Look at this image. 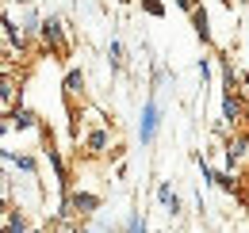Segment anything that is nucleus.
I'll return each mask as SVG.
<instances>
[{"label":"nucleus","instance_id":"nucleus-1","mask_svg":"<svg viewBox=\"0 0 249 233\" xmlns=\"http://www.w3.org/2000/svg\"><path fill=\"white\" fill-rule=\"evenodd\" d=\"M73 142H77V149L85 157H107L115 149L111 146V122H107V115L100 107H92V103H81V126H77Z\"/></svg>","mask_w":249,"mask_h":233},{"label":"nucleus","instance_id":"nucleus-2","mask_svg":"<svg viewBox=\"0 0 249 233\" xmlns=\"http://www.w3.org/2000/svg\"><path fill=\"white\" fill-rule=\"evenodd\" d=\"M246 118H249L246 100L238 92H222V100H218V130L222 134H242Z\"/></svg>","mask_w":249,"mask_h":233},{"label":"nucleus","instance_id":"nucleus-3","mask_svg":"<svg viewBox=\"0 0 249 233\" xmlns=\"http://www.w3.org/2000/svg\"><path fill=\"white\" fill-rule=\"evenodd\" d=\"M38 38H42V50L46 54H54V58H65L69 54V34H65V23L62 16H42V31H38Z\"/></svg>","mask_w":249,"mask_h":233},{"label":"nucleus","instance_id":"nucleus-4","mask_svg":"<svg viewBox=\"0 0 249 233\" xmlns=\"http://www.w3.org/2000/svg\"><path fill=\"white\" fill-rule=\"evenodd\" d=\"M157 134H161V103L150 92V100L142 103V115H138V138H142V146H154Z\"/></svg>","mask_w":249,"mask_h":233},{"label":"nucleus","instance_id":"nucleus-5","mask_svg":"<svg viewBox=\"0 0 249 233\" xmlns=\"http://www.w3.org/2000/svg\"><path fill=\"white\" fill-rule=\"evenodd\" d=\"M196 165H199V176H203L207 183H215L218 191H226V195H238V176L230 172V168H211V165L203 161V153H196Z\"/></svg>","mask_w":249,"mask_h":233},{"label":"nucleus","instance_id":"nucleus-6","mask_svg":"<svg viewBox=\"0 0 249 233\" xmlns=\"http://www.w3.org/2000/svg\"><path fill=\"white\" fill-rule=\"evenodd\" d=\"M0 130H4V138H8L12 130H19V134H27V130H42V118L35 115L31 107H23V103H19L12 115H4V126H0Z\"/></svg>","mask_w":249,"mask_h":233},{"label":"nucleus","instance_id":"nucleus-7","mask_svg":"<svg viewBox=\"0 0 249 233\" xmlns=\"http://www.w3.org/2000/svg\"><path fill=\"white\" fill-rule=\"evenodd\" d=\"M85 88H89V81H85V69H65V77H62V96H65V103H89L85 100Z\"/></svg>","mask_w":249,"mask_h":233},{"label":"nucleus","instance_id":"nucleus-8","mask_svg":"<svg viewBox=\"0 0 249 233\" xmlns=\"http://www.w3.org/2000/svg\"><path fill=\"white\" fill-rule=\"evenodd\" d=\"M0 161H4V168H12V172H19V176H38V161H35V153L4 149V153H0Z\"/></svg>","mask_w":249,"mask_h":233},{"label":"nucleus","instance_id":"nucleus-9","mask_svg":"<svg viewBox=\"0 0 249 233\" xmlns=\"http://www.w3.org/2000/svg\"><path fill=\"white\" fill-rule=\"evenodd\" d=\"M16 96H19V84H16V73H12V61H4V84H0V111L4 115H12L19 103H16Z\"/></svg>","mask_w":249,"mask_h":233},{"label":"nucleus","instance_id":"nucleus-10","mask_svg":"<svg viewBox=\"0 0 249 233\" xmlns=\"http://www.w3.org/2000/svg\"><path fill=\"white\" fill-rule=\"evenodd\" d=\"M157 203H161V210H165L173 222L184 214V203H180V195L173 191V183H169V180H161V183H157Z\"/></svg>","mask_w":249,"mask_h":233},{"label":"nucleus","instance_id":"nucleus-11","mask_svg":"<svg viewBox=\"0 0 249 233\" xmlns=\"http://www.w3.org/2000/svg\"><path fill=\"white\" fill-rule=\"evenodd\" d=\"M192 27H196V38H199L203 46L211 42V19H207V8H203V4L192 12Z\"/></svg>","mask_w":249,"mask_h":233},{"label":"nucleus","instance_id":"nucleus-12","mask_svg":"<svg viewBox=\"0 0 249 233\" xmlns=\"http://www.w3.org/2000/svg\"><path fill=\"white\" fill-rule=\"evenodd\" d=\"M107 65H111V73H123L126 69V54H123V42L119 38L107 42Z\"/></svg>","mask_w":249,"mask_h":233},{"label":"nucleus","instance_id":"nucleus-13","mask_svg":"<svg viewBox=\"0 0 249 233\" xmlns=\"http://www.w3.org/2000/svg\"><path fill=\"white\" fill-rule=\"evenodd\" d=\"M50 233H85V222H77V218H50Z\"/></svg>","mask_w":249,"mask_h":233},{"label":"nucleus","instance_id":"nucleus-14","mask_svg":"<svg viewBox=\"0 0 249 233\" xmlns=\"http://www.w3.org/2000/svg\"><path fill=\"white\" fill-rule=\"evenodd\" d=\"M119 233H150V226H146V218H142L138 210H130V214H126V222L119 226Z\"/></svg>","mask_w":249,"mask_h":233},{"label":"nucleus","instance_id":"nucleus-15","mask_svg":"<svg viewBox=\"0 0 249 233\" xmlns=\"http://www.w3.org/2000/svg\"><path fill=\"white\" fill-rule=\"evenodd\" d=\"M142 12L154 16V19H161V16H165V4H161V0H142Z\"/></svg>","mask_w":249,"mask_h":233},{"label":"nucleus","instance_id":"nucleus-16","mask_svg":"<svg viewBox=\"0 0 249 233\" xmlns=\"http://www.w3.org/2000/svg\"><path fill=\"white\" fill-rule=\"evenodd\" d=\"M199 81H203V88H207V81H211V58H199Z\"/></svg>","mask_w":249,"mask_h":233},{"label":"nucleus","instance_id":"nucleus-17","mask_svg":"<svg viewBox=\"0 0 249 233\" xmlns=\"http://www.w3.org/2000/svg\"><path fill=\"white\" fill-rule=\"evenodd\" d=\"M177 8H180V12H188V16H192V12L199 8V0H177Z\"/></svg>","mask_w":249,"mask_h":233},{"label":"nucleus","instance_id":"nucleus-18","mask_svg":"<svg viewBox=\"0 0 249 233\" xmlns=\"http://www.w3.org/2000/svg\"><path fill=\"white\" fill-rule=\"evenodd\" d=\"M85 233H104V230H96V226H89V222H85Z\"/></svg>","mask_w":249,"mask_h":233},{"label":"nucleus","instance_id":"nucleus-19","mask_svg":"<svg viewBox=\"0 0 249 233\" xmlns=\"http://www.w3.org/2000/svg\"><path fill=\"white\" fill-rule=\"evenodd\" d=\"M218 4H222V8H234V4H238V0H218Z\"/></svg>","mask_w":249,"mask_h":233},{"label":"nucleus","instance_id":"nucleus-20","mask_svg":"<svg viewBox=\"0 0 249 233\" xmlns=\"http://www.w3.org/2000/svg\"><path fill=\"white\" fill-rule=\"evenodd\" d=\"M119 4H130V0H119Z\"/></svg>","mask_w":249,"mask_h":233}]
</instances>
